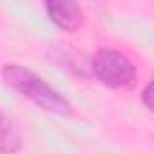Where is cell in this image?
<instances>
[{
	"mask_svg": "<svg viewBox=\"0 0 154 154\" xmlns=\"http://www.w3.org/2000/svg\"><path fill=\"white\" fill-rule=\"evenodd\" d=\"M22 149V141L17 134V131L13 129V125L0 116V150L2 152H15Z\"/></svg>",
	"mask_w": 154,
	"mask_h": 154,
	"instance_id": "obj_4",
	"label": "cell"
},
{
	"mask_svg": "<svg viewBox=\"0 0 154 154\" xmlns=\"http://www.w3.org/2000/svg\"><path fill=\"white\" fill-rule=\"evenodd\" d=\"M150 93H152V84H147L143 93H141V102L145 103V107L149 111H152V96H150Z\"/></svg>",
	"mask_w": 154,
	"mask_h": 154,
	"instance_id": "obj_5",
	"label": "cell"
},
{
	"mask_svg": "<svg viewBox=\"0 0 154 154\" xmlns=\"http://www.w3.org/2000/svg\"><path fill=\"white\" fill-rule=\"evenodd\" d=\"M2 76L11 89H15L18 94L42 107L44 111L54 114H69V102L31 69L18 63H6L2 67Z\"/></svg>",
	"mask_w": 154,
	"mask_h": 154,
	"instance_id": "obj_1",
	"label": "cell"
},
{
	"mask_svg": "<svg viewBox=\"0 0 154 154\" xmlns=\"http://www.w3.org/2000/svg\"><path fill=\"white\" fill-rule=\"evenodd\" d=\"M49 20L62 31H78L84 24V11L78 0H44Z\"/></svg>",
	"mask_w": 154,
	"mask_h": 154,
	"instance_id": "obj_3",
	"label": "cell"
},
{
	"mask_svg": "<svg viewBox=\"0 0 154 154\" xmlns=\"http://www.w3.org/2000/svg\"><path fill=\"white\" fill-rule=\"evenodd\" d=\"M91 71L96 80L111 89H129L136 82V65L122 51L102 47L91 60Z\"/></svg>",
	"mask_w": 154,
	"mask_h": 154,
	"instance_id": "obj_2",
	"label": "cell"
}]
</instances>
